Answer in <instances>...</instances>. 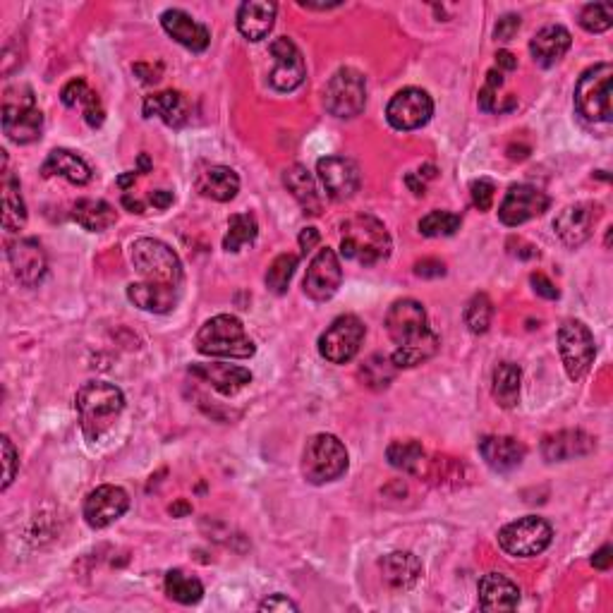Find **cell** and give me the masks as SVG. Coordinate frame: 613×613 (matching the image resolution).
Here are the masks:
<instances>
[{
  "label": "cell",
  "instance_id": "6da1fadb",
  "mask_svg": "<svg viewBox=\"0 0 613 613\" xmlns=\"http://www.w3.org/2000/svg\"><path fill=\"white\" fill-rule=\"evenodd\" d=\"M75 410L80 415V427L89 443L101 441L113 429L125 410V396L108 381H87L75 396Z\"/></svg>",
  "mask_w": 613,
  "mask_h": 613
},
{
  "label": "cell",
  "instance_id": "7a4b0ae2",
  "mask_svg": "<svg viewBox=\"0 0 613 613\" xmlns=\"http://www.w3.org/2000/svg\"><path fill=\"white\" fill-rule=\"evenodd\" d=\"M391 250V235L372 214H357L341 226V254L350 262L376 266L391 257Z\"/></svg>",
  "mask_w": 613,
  "mask_h": 613
},
{
  "label": "cell",
  "instance_id": "3957f363",
  "mask_svg": "<svg viewBox=\"0 0 613 613\" xmlns=\"http://www.w3.org/2000/svg\"><path fill=\"white\" fill-rule=\"evenodd\" d=\"M194 345L206 357H230V360H247L257 352L242 321L233 314H218L206 321L194 338Z\"/></svg>",
  "mask_w": 613,
  "mask_h": 613
},
{
  "label": "cell",
  "instance_id": "277c9868",
  "mask_svg": "<svg viewBox=\"0 0 613 613\" xmlns=\"http://www.w3.org/2000/svg\"><path fill=\"white\" fill-rule=\"evenodd\" d=\"M130 262L144 283L182 290V264L166 242L156 238L135 240L130 247Z\"/></svg>",
  "mask_w": 613,
  "mask_h": 613
},
{
  "label": "cell",
  "instance_id": "5b68a950",
  "mask_svg": "<svg viewBox=\"0 0 613 613\" xmlns=\"http://www.w3.org/2000/svg\"><path fill=\"white\" fill-rule=\"evenodd\" d=\"M348 451L333 434L309 436L302 451V475L309 484H329L348 472Z\"/></svg>",
  "mask_w": 613,
  "mask_h": 613
},
{
  "label": "cell",
  "instance_id": "8992f818",
  "mask_svg": "<svg viewBox=\"0 0 613 613\" xmlns=\"http://www.w3.org/2000/svg\"><path fill=\"white\" fill-rule=\"evenodd\" d=\"M3 132L10 142L32 144L44 132V115L29 87H10L3 99Z\"/></svg>",
  "mask_w": 613,
  "mask_h": 613
},
{
  "label": "cell",
  "instance_id": "52a82bcc",
  "mask_svg": "<svg viewBox=\"0 0 613 613\" xmlns=\"http://www.w3.org/2000/svg\"><path fill=\"white\" fill-rule=\"evenodd\" d=\"M611 80L613 68L609 63H599L582 72L575 87V108L582 118L592 123H611Z\"/></svg>",
  "mask_w": 613,
  "mask_h": 613
},
{
  "label": "cell",
  "instance_id": "ba28073f",
  "mask_svg": "<svg viewBox=\"0 0 613 613\" xmlns=\"http://www.w3.org/2000/svg\"><path fill=\"white\" fill-rule=\"evenodd\" d=\"M558 352H561L568 379L582 381L592 369L594 355H597L592 331L578 319L563 321V326L558 329Z\"/></svg>",
  "mask_w": 613,
  "mask_h": 613
},
{
  "label": "cell",
  "instance_id": "9c48e42d",
  "mask_svg": "<svg viewBox=\"0 0 613 613\" xmlns=\"http://www.w3.org/2000/svg\"><path fill=\"white\" fill-rule=\"evenodd\" d=\"M551 539H554V530L539 515H525L499 532V546L515 558L539 556L551 544Z\"/></svg>",
  "mask_w": 613,
  "mask_h": 613
},
{
  "label": "cell",
  "instance_id": "30bf717a",
  "mask_svg": "<svg viewBox=\"0 0 613 613\" xmlns=\"http://www.w3.org/2000/svg\"><path fill=\"white\" fill-rule=\"evenodd\" d=\"M367 103V84L360 70L341 68L333 72V77L324 89L326 111L336 118L350 120L364 111Z\"/></svg>",
  "mask_w": 613,
  "mask_h": 613
},
{
  "label": "cell",
  "instance_id": "8fae6325",
  "mask_svg": "<svg viewBox=\"0 0 613 613\" xmlns=\"http://www.w3.org/2000/svg\"><path fill=\"white\" fill-rule=\"evenodd\" d=\"M364 324L355 314H343L321 333L319 352L326 362L345 364L357 355L364 341Z\"/></svg>",
  "mask_w": 613,
  "mask_h": 613
},
{
  "label": "cell",
  "instance_id": "7c38bea8",
  "mask_svg": "<svg viewBox=\"0 0 613 613\" xmlns=\"http://www.w3.org/2000/svg\"><path fill=\"white\" fill-rule=\"evenodd\" d=\"M386 331L398 348L420 343L422 338H427L429 333H432L424 307L417 300H410V297L393 302V305L388 307Z\"/></svg>",
  "mask_w": 613,
  "mask_h": 613
},
{
  "label": "cell",
  "instance_id": "4fadbf2b",
  "mask_svg": "<svg viewBox=\"0 0 613 613\" xmlns=\"http://www.w3.org/2000/svg\"><path fill=\"white\" fill-rule=\"evenodd\" d=\"M432 115H434L432 96L417 87L398 91L386 108L388 125L400 132H410L417 130V127H424L429 120H432Z\"/></svg>",
  "mask_w": 613,
  "mask_h": 613
},
{
  "label": "cell",
  "instance_id": "5bb4252c",
  "mask_svg": "<svg viewBox=\"0 0 613 613\" xmlns=\"http://www.w3.org/2000/svg\"><path fill=\"white\" fill-rule=\"evenodd\" d=\"M271 58H273V70L269 75V84L281 94H290L305 82L307 77V65L302 58V51L295 46V41H290L288 36H278L271 41L269 46Z\"/></svg>",
  "mask_w": 613,
  "mask_h": 613
},
{
  "label": "cell",
  "instance_id": "9a60e30c",
  "mask_svg": "<svg viewBox=\"0 0 613 613\" xmlns=\"http://www.w3.org/2000/svg\"><path fill=\"white\" fill-rule=\"evenodd\" d=\"M343 283V266L338 254L331 247H324L314 254V259L307 266V276L302 281L305 295L314 302H326L338 293Z\"/></svg>",
  "mask_w": 613,
  "mask_h": 613
},
{
  "label": "cell",
  "instance_id": "2e32d148",
  "mask_svg": "<svg viewBox=\"0 0 613 613\" xmlns=\"http://www.w3.org/2000/svg\"><path fill=\"white\" fill-rule=\"evenodd\" d=\"M317 178L324 187L326 197L333 202H345V199L355 197L360 190V168L352 159L345 156H326L317 163Z\"/></svg>",
  "mask_w": 613,
  "mask_h": 613
},
{
  "label": "cell",
  "instance_id": "e0dca14e",
  "mask_svg": "<svg viewBox=\"0 0 613 613\" xmlns=\"http://www.w3.org/2000/svg\"><path fill=\"white\" fill-rule=\"evenodd\" d=\"M549 206V194H544L532 185H513L499 206V218L503 226L515 228L542 216L544 211H549Z\"/></svg>",
  "mask_w": 613,
  "mask_h": 613
},
{
  "label": "cell",
  "instance_id": "ac0fdd59",
  "mask_svg": "<svg viewBox=\"0 0 613 613\" xmlns=\"http://www.w3.org/2000/svg\"><path fill=\"white\" fill-rule=\"evenodd\" d=\"M130 508V496L123 487L115 484H101L96 487L84 501V520L94 530H103V527L113 525L120 520Z\"/></svg>",
  "mask_w": 613,
  "mask_h": 613
},
{
  "label": "cell",
  "instance_id": "d6986e66",
  "mask_svg": "<svg viewBox=\"0 0 613 613\" xmlns=\"http://www.w3.org/2000/svg\"><path fill=\"white\" fill-rule=\"evenodd\" d=\"M599 221V206L592 202L570 204L556 216L554 230L558 240L566 247H580L582 242L590 240L594 226Z\"/></svg>",
  "mask_w": 613,
  "mask_h": 613
},
{
  "label": "cell",
  "instance_id": "ffe728a7",
  "mask_svg": "<svg viewBox=\"0 0 613 613\" xmlns=\"http://www.w3.org/2000/svg\"><path fill=\"white\" fill-rule=\"evenodd\" d=\"M8 262L10 269L15 273V278L27 288H34L44 281L48 262H46V252L41 250V245L32 238L15 240L8 245Z\"/></svg>",
  "mask_w": 613,
  "mask_h": 613
},
{
  "label": "cell",
  "instance_id": "44dd1931",
  "mask_svg": "<svg viewBox=\"0 0 613 613\" xmlns=\"http://www.w3.org/2000/svg\"><path fill=\"white\" fill-rule=\"evenodd\" d=\"M594 446L597 443L582 429H563V432L544 436L542 455L546 463H568V460L590 455Z\"/></svg>",
  "mask_w": 613,
  "mask_h": 613
},
{
  "label": "cell",
  "instance_id": "7402d4cb",
  "mask_svg": "<svg viewBox=\"0 0 613 613\" xmlns=\"http://www.w3.org/2000/svg\"><path fill=\"white\" fill-rule=\"evenodd\" d=\"M161 27L166 29V34L171 39L178 41L180 46L190 48L194 53H202L211 44V34L204 24H199L192 15H187L185 10L171 8L161 15Z\"/></svg>",
  "mask_w": 613,
  "mask_h": 613
},
{
  "label": "cell",
  "instance_id": "603a6c76",
  "mask_svg": "<svg viewBox=\"0 0 613 613\" xmlns=\"http://www.w3.org/2000/svg\"><path fill=\"white\" fill-rule=\"evenodd\" d=\"M190 374L199 376V379L211 384L221 396H235L242 391L247 384H252V372L238 364H223V362H211V364H192Z\"/></svg>",
  "mask_w": 613,
  "mask_h": 613
},
{
  "label": "cell",
  "instance_id": "cb8c5ba5",
  "mask_svg": "<svg viewBox=\"0 0 613 613\" xmlns=\"http://www.w3.org/2000/svg\"><path fill=\"white\" fill-rule=\"evenodd\" d=\"M479 609L482 611H513L520 604V587L501 573H489L479 580Z\"/></svg>",
  "mask_w": 613,
  "mask_h": 613
},
{
  "label": "cell",
  "instance_id": "d4e9b609",
  "mask_svg": "<svg viewBox=\"0 0 613 613\" xmlns=\"http://www.w3.org/2000/svg\"><path fill=\"white\" fill-rule=\"evenodd\" d=\"M479 453L494 472H511L523 463L527 448L513 436H484L479 441Z\"/></svg>",
  "mask_w": 613,
  "mask_h": 613
},
{
  "label": "cell",
  "instance_id": "484cf974",
  "mask_svg": "<svg viewBox=\"0 0 613 613\" xmlns=\"http://www.w3.org/2000/svg\"><path fill=\"white\" fill-rule=\"evenodd\" d=\"M570 44H573V39H570V32L566 27L549 24V27L539 29V32L532 36L530 53L534 63L542 65V68H551V65H556L558 60L566 56Z\"/></svg>",
  "mask_w": 613,
  "mask_h": 613
},
{
  "label": "cell",
  "instance_id": "4316f807",
  "mask_svg": "<svg viewBox=\"0 0 613 613\" xmlns=\"http://www.w3.org/2000/svg\"><path fill=\"white\" fill-rule=\"evenodd\" d=\"M381 575L393 590H412L417 580L422 578V563L420 558L410 551H393L379 561Z\"/></svg>",
  "mask_w": 613,
  "mask_h": 613
},
{
  "label": "cell",
  "instance_id": "83f0119b",
  "mask_svg": "<svg viewBox=\"0 0 613 613\" xmlns=\"http://www.w3.org/2000/svg\"><path fill=\"white\" fill-rule=\"evenodd\" d=\"M276 3L269 0H247L238 10V29L245 39L262 41L271 34L276 22Z\"/></svg>",
  "mask_w": 613,
  "mask_h": 613
},
{
  "label": "cell",
  "instance_id": "f1b7e54d",
  "mask_svg": "<svg viewBox=\"0 0 613 613\" xmlns=\"http://www.w3.org/2000/svg\"><path fill=\"white\" fill-rule=\"evenodd\" d=\"M144 115L161 118L168 127H182L190 120V106L180 91H161L144 99Z\"/></svg>",
  "mask_w": 613,
  "mask_h": 613
},
{
  "label": "cell",
  "instance_id": "f546056e",
  "mask_svg": "<svg viewBox=\"0 0 613 613\" xmlns=\"http://www.w3.org/2000/svg\"><path fill=\"white\" fill-rule=\"evenodd\" d=\"M283 185H285V190H288L297 199V204L305 209V214L309 216L321 214V194L317 190V182H314L312 173H309L305 166L295 163V166L285 168Z\"/></svg>",
  "mask_w": 613,
  "mask_h": 613
},
{
  "label": "cell",
  "instance_id": "4dcf8cb0",
  "mask_svg": "<svg viewBox=\"0 0 613 613\" xmlns=\"http://www.w3.org/2000/svg\"><path fill=\"white\" fill-rule=\"evenodd\" d=\"M197 190L202 197L214 199V202H230V199L238 197L240 178L233 168L211 166L204 173H199Z\"/></svg>",
  "mask_w": 613,
  "mask_h": 613
},
{
  "label": "cell",
  "instance_id": "1f68e13d",
  "mask_svg": "<svg viewBox=\"0 0 613 613\" xmlns=\"http://www.w3.org/2000/svg\"><path fill=\"white\" fill-rule=\"evenodd\" d=\"M182 290L173 288H159V285L151 283H132L127 288V297L130 302L144 312H154V314H168L178 307Z\"/></svg>",
  "mask_w": 613,
  "mask_h": 613
},
{
  "label": "cell",
  "instance_id": "d6a6232c",
  "mask_svg": "<svg viewBox=\"0 0 613 613\" xmlns=\"http://www.w3.org/2000/svg\"><path fill=\"white\" fill-rule=\"evenodd\" d=\"M41 173H44V178L60 175V178L72 182V185H87L91 180L89 163L68 149H53L44 161V166H41Z\"/></svg>",
  "mask_w": 613,
  "mask_h": 613
},
{
  "label": "cell",
  "instance_id": "836d02e7",
  "mask_svg": "<svg viewBox=\"0 0 613 613\" xmlns=\"http://www.w3.org/2000/svg\"><path fill=\"white\" fill-rule=\"evenodd\" d=\"M520 381H523V372L518 364L501 362L494 369V379H491V396L501 408L511 410L520 403Z\"/></svg>",
  "mask_w": 613,
  "mask_h": 613
},
{
  "label": "cell",
  "instance_id": "e575fe53",
  "mask_svg": "<svg viewBox=\"0 0 613 613\" xmlns=\"http://www.w3.org/2000/svg\"><path fill=\"white\" fill-rule=\"evenodd\" d=\"M72 218L89 233H103L115 226V209L103 199H80L72 209Z\"/></svg>",
  "mask_w": 613,
  "mask_h": 613
},
{
  "label": "cell",
  "instance_id": "d590c367",
  "mask_svg": "<svg viewBox=\"0 0 613 613\" xmlns=\"http://www.w3.org/2000/svg\"><path fill=\"white\" fill-rule=\"evenodd\" d=\"M27 223V206L20 194V180L12 173H5L3 180V228L8 233H17Z\"/></svg>",
  "mask_w": 613,
  "mask_h": 613
},
{
  "label": "cell",
  "instance_id": "8d00e7d4",
  "mask_svg": "<svg viewBox=\"0 0 613 613\" xmlns=\"http://www.w3.org/2000/svg\"><path fill=\"white\" fill-rule=\"evenodd\" d=\"M166 594L178 604H197L204 597V585L192 575L182 573V570H171L166 575Z\"/></svg>",
  "mask_w": 613,
  "mask_h": 613
},
{
  "label": "cell",
  "instance_id": "74e56055",
  "mask_svg": "<svg viewBox=\"0 0 613 613\" xmlns=\"http://www.w3.org/2000/svg\"><path fill=\"white\" fill-rule=\"evenodd\" d=\"M259 235L257 218L252 214H235L228 221V233L223 238V250L240 252L245 245H252Z\"/></svg>",
  "mask_w": 613,
  "mask_h": 613
},
{
  "label": "cell",
  "instance_id": "f35d334b",
  "mask_svg": "<svg viewBox=\"0 0 613 613\" xmlns=\"http://www.w3.org/2000/svg\"><path fill=\"white\" fill-rule=\"evenodd\" d=\"M386 458L396 470L412 472V475L422 472V465L427 463L424 460V448L417 441H393L386 448Z\"/></svg>",
  "mask_w": 613,
  "mask_h": 613
},
{
  "label": "cell",
  "instance_id": "ab89813d",
  "mask_svg": "<svg viewBox=\"0 0 613 613\" xmlns=\"http://www.w3.org/2000/svg\"><path fill=\"white\" fill-rule=\"evenodd\" d=\"M436 350H439V336L432 331L427 338H422L420 343H412V345H403V348H398L393 352V364H396V369H412V367H420L422 362L432 360L436 355Z\"/></svg>",
  "mask_w": 613,
  "mask_h": 613
},
{
  "label": "cell",
  "instance_id": "60d3db41",
  "mask_svg": "<svg viewBox=\"0 0 613 613\" xmlns=\"http://www.w3.org/2000/svg\"><path fill=\"white\" fill-rule=\"evenodd\" d=\"M396 364H393L391 357L384 355H372L367 362L362 364L360 376L362 381L374 391H381V388H388L393 379H396Z\"/></svg>",
  "mask_w": 613,
  "mask_h": 613
},
{
  "label": "cell",
  "instance_id": "b9f144b4",
  "mask_svg": "<svg viewBox=\"0 0 613 613\" xmlns=\"http://www.w3.org/2000/svg\"><path fill=\"white\" fill-rule=\"evenodd\" d=\"M297 254H278L276 259H273L269 271H266V288L271 290V293L276 295H285V290H288L290 278H293V273L297 269Z\"/></svg>",
  "mask_w": 613,
  "mask_h": 613
},
{
  "label": "cell",
  "instance_id": "7bdbcfd3",
  "mask_svg": "<svg viewBox=\"0 0 613 613\" xmlns=\"http://www.w3.org/2000/svg\"><path fill=\"white\" fill-rule=\"evenodd\" d=\"M463 319H465L467 329H470V333H475V336L487 333L491 326V319H494V305H491L489 297L484 293L472 297V300L467 302Z\"/></svg>",
  "mask_w": 613,
  "mask_h": 613
},
{
  "label": "cell",
  "instance_id": "ee69618b",
  "mask_svg": "<svg viewBox=\"0 0 613 613\" xmlns=\"http://www.w3.org/2000/svg\"><path fill=\"white\" fill-rule=\"evenodd\" d=\"M460 216L451 211H432L420 221V233L424 238H448L460 230Z\"/></svg>",
  "mask_w": 613,
  "mask_h": 613
},
{
  "label": "cell",
  "instance_id": "f6af8a7d",
  "mask_svg": "<svg viewBox=\"0 0 613 613\" xmlns=\"http://www.w3.org/2000/svg\"><path fill=\"white\" fill-rule=\"evenodd\" d=\"M613 24V8L609 3H590L580 12V27L590 34L609 32Z\"/></svg>",
  "mask_w": 613,
  "mask_h": 613
},
{
  "label": "cell",
  "instance_id": "bcb514c9",
  "mask_svg": "<svg viewBox=\"0 0 613 613\" xmlns=\"http://www.w3.org/2000/svg\"><path fill=\"white\" fill-rule=\"evenodd\" d=\"M460 472H463V465L458 463V460H453V458H434V460H429V472H427V477L432 479L434 484H446L448 479H453L455 484H458V479H463V475H460Z\"/></svg>",
  "mask_w": 613,
  "mask_h": 613
},
{
  "label": "cell",
  "instance_id": "7dc6e473",
  "mask_svg": "<svg viewBox=\"0 0 613 613\" xmlns=\"http://www.w3.org/2000/svg\"><path fill=\"white\" fill-rule=\"evenodd\" d=\"M503 87V75L501 70H489L487 72V84L479 91V108L487 113L496 111V101H499V89Z\"/></svg>",
  "mask_w": 613,
  "mask_h": 613
},
{
  "label": "cell",
  "instance_id": "c3c4849f",
  "mask_svg": "<svg viewBox=\"0 0 613 613\" xmlns=\"http://www.w3.org/2000/svg\"><path fill=\"white\" fill-rule=\"evenodd\" d=\"M494 192L496 185L487 178H479L470 185V194H472V204L477 206L479 211H489L491 204H494Z\"/></svg>",
  "mask_w": 613,
  "mask_h": 613
},
{
  "label": "cell",
  "instance_id": "681fc988",
  "mask_svg": "<svg viewBox=\"0 0 613 613\" xmlns=\"http://www.w3.org/2000/svg\"><path fill=\"white\" fill-rule=\"evenodd\" d=\"M0 446H3V465H5V472H3V491L10 487L12 482H15V475H17V451L15 446H12L10 436H3L0 439Z\"/></svg>",
  "mask_w": 613,
  "mask_h": 613
},
{
  "label": "cell",
  "instance_id": "f907efd6",
  "mask_svg": "<svg viewBox=\"0 0 613 613\" xmlns=\"http://www.w3.org/2000/svg\"><path fill=\"white\" fill-rule=\"evenodd\" d=\"M89 84L82 80V77H77V80H70L68 84H65L63 91H60V99H63V103L68 108H75V106H82V101L87 99L89 94Z\"/></svg>",
  "mask_w": 613,
  "mask_h": 613
},
{
  "label": "cell",
  "instance_id": "816d5d0a",
  "mask_svg": "<svg viewBox=\"0 0 613 613\" xmlns=\"http://www.w3.org/2000/svg\"><path fill=\"white\" fill-rule=\"evenodd\" d=\"M82 106H84V120H87V125L94 127V130L96 127H101L103 120H106V113H103L99 94H96V91H89L87 99L82 101Z\"/></svg>",
  "mask_w": 613,
  "mask_h": 613
},
{
  "label": "cell",
  "instance_id": "f5cc1de1",
  "mask_svg": "<svg viewBox=\"0 0 613 613\" xmlns=\"http://www.w3.org/2000/svg\"><path fill=\"white\" fill-rule=\"evenodd\" d=\"M520 29V17L518 15H503L499 24H496L494 29V36L499 41H511L515 34H518Z\"/></svg>",
  "mask_w": 613,
  "mask_h": 613
},
{
  "label": "cell",
  "instance_id": "db71d44e",
  "mask_svg": "<svg viewBox=\"0 0 613 613\" xmlns=\"http://www.w3.org/2000/svg\"><path fill=\"white\" fill-rule=\"evenodd\" d=\"M415 273L420 278H441L446 276V264L441 259H422L415 264Z\"/></svg>",
  "mask_w": 613,
  "mask_h": 613
},
{
  "label": "cell",
  "instance_id": "11a10c76",
  "mask_svg": "<svg viewBox=\"0 0 613 613\" xmlns=\"http://www.w3.org/2000/svg\"><path fill=\"white\" fill-rule=\"evenodd\" d=\"M530 281L534 285V293L546 297V300H558V288L544 276V273H532Z\"/></svg>",
  "mask_w": 613,
  "mask_h": 613
},
{
  "label": "cell",
  "instance_id": "9f6ffc18",
  "mask_svg": "<svg viewBox=\"0 0 613 613\" xmlns=\"http://www.w3.org/2000/svg\"><path fill=\"white\" fill-rule=\"evenodd\" d=\"M300 606L295 602H290L288 597H283V594H273V597L264 599L262 604H259V611H297Z\"/></svg>",
  "mask_w": 613,
  "mask_h": 613
},
{
  "label": "cell",
  "instance_id": "6f0895ef",
  "mask_svg": "<svg viewBox=\"0 0 613 613\" xmlns=\"http://www.w3.org/2000/svg\"><path fill=\"white\" fill-rule=\"evenodd\" d=\"M319 240H321V235H319V230L317 228H305L300 233V250H302V254H307L314 250V247L319 245Z\"/></svg>",
  "mask_w": 613,
  "mask_h": 613
},
{
  "label": "cell",
  "instance_id": "680465c9",
  "mask_svg": "<svg viewBox=\"0 0 613 613\" xmlns=\"http://www.w3.org/2000/svg\"><path fill=\"white\" fill-rule=\"evenodd\" d=\"M611 563H613V549L609 544L602 546V549L592 556V566L597 570H609Z\"/></svg>",
  "mask_w": 613,
  "mask_h": 613
},
{
  "label": "cell",
  "instance_id": "91938a15",
  "mask_svg": "<svg viewBox=\"0 0 613 613\" xmlns=\"http://www.w3.org/2000/svg\"><path fill=\"white\" fill-rule=\"evenodd\" d=\"M149 202L154 204L156 209H168V206L175 202V197H173V192H168V190H156L149 194Z\"/></svg>",
  "mask_w": 613,
  "mask_h": 613
},
{
  "label": "cell",
  "instance_id": "94428289",
  "mask_svg": "<svg viewBox=\"0 0 613 613\" xmlns=\"http://www.w3.org/2000/svg\"><path fill=\"white\" fill-rule=\"evenodd\" d=\"M496 65L511 72V70L518 68V58H515L513 53H508V51H499V56H496Z\"/></svg>",
  "mask_w": 613,
  "mask_h": 613
},
{
  "label": "cell",
  "instance_id": "6125c7cd",
  "mask_svg": "<svg viewBox=\"0 0 613 613\" xmlns=\"http://www.w3.org/2000/svg\"><path fill=\"white\" fill-rule=\"evenodd\" d=\"M168 513H171L173 518H182V515H190L192 513V506L187 501H178V503H173L171 508H168Z\"/></svg>",
  "mask_w": 613,
  "mask_h": 613
},
{
  "label": "cell",
  "instance_id": "be15d7a7",
  "mask_svg": "<svg viewBox=\"0 0 613 613\" xmlns=\"http://www.w3.org/2000/svg\"><path fill=\"white\" fill-rule=\"evenodd\" d=\"M123 206H125V209H130L132 214H144V204L139 202V199H132V194H125Z\"/></svg>",
  "mask_w": 613,
  "mask_h": 613
},
{
  "label": "cell",
  "instance_id": "e7e4bbea",
  "mask_svg": "<svg viewBox=\"0 0 613 613\" xmlns=\"http://www.w3.org/2000/svg\"><path fill=\"white\" fill-rule=\"evenodd\" d=\"M405 182H408L410 190L415 192L417 197H422V194H424V182H417V180H415V175H412V173L408 175V178H405Z\"/></svg>",
  "mask_w": 613,
  "mask_h": 613
},
{
  "label": "cell",
  "instance_id": "03108f58",
  "mask_svg": "<svg viewBox=\"0 0 613 613\" xmlns=\"http://www.w3.org/2000/svg\"><path fill=\"white\" fill-rule=\"evenodd\" d=\"M118 185L123 187V190H127L130 185H135V173H125L118 178Z\"/></svg>",
  "mask_w": 613,
  "mask_h": 613
},
{
  "label": "cell",
  "instance_id": "003e7915",
  "mask_svg": "<svg viewBox=\"0 0 613 613\" xmlns=\"http://www.w3.org/2000/svg\"><path fill=\"white\" fill-rule=\"evenodd\" d=\"M139 168H142L144 173H147L149 168H151V161H149V156H147V154H142V156H139Z\"/></svg>",
  "mask_w": 613,
  "mask_h": 613
}]
</instances>
